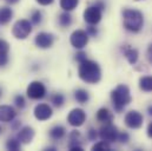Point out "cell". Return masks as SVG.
<instances>
[{
  "label": "cell",
  "mask_w": 152,
  "mask_h": 151,
  "mask_svg": "<svg viewBox=\"0 0 152 151\" xmlns=\"http://www.w3.org/2000/svg\"><path fill=\"white\" fill-rule=\"evenodd\" d=\"M78 76L84 83L97 84L102 79V70L97 62L85 59L84 62L79 63Z\"/></svg>",
  "instance_id": "1"
},
{
  "label": "cell",
  "mask_w": 152,
  "mask_h": 151,
  "mask_svg": "<svg viewBox=\"0 0 152 151\" xmlns=\"http://www.w3.org/2000/svg\"><path fill=\"white\" fill-rule=\"evenodd\" d=\"M121 15H123V25L125 30L132 33H138L143 29L144 15L140 11L134 8H124Z\"/></svg>",
  "instance_id": "2"
},
{
  "label": "cell",
  "mask_w": 152,
  "mask_h": 151,
  "mask_svg": "<svg viewBox=\"0 0 152 151\" xmlns=\"http://www.w3.org/2000/svg\"><path fill=\"white\" fill-rule=\"evenodd\" d=\"M111 102L115 112H121L131 102L132 96L130 89L125 84H119L111 91Z\"/></svg>",
  "instance_id": "3"
},
{
  "label": "cell",
  "mask_w": 152,
  "mask_h": 151,
  "mask_svg": "<svg viewBox=\"0 0 152 151\" xmlns=\"http://www.w3.org/2000/svg\"><path fill=\"white\" fill-rule=\"evenodd\" d=\"M32 33V23L26 19H19L12 27V34L15 39L24 40Z\"/></svg>",
  "instance_id": "4"
},
{
  "label": "cell",
  "mask_w": 152,
  "mask_h": 151,
  "mask_svg": "<svg viewBox=\"0 0 152 151\" xmlns=\"http://www.w3.org/2000/svg\"><path fill=\"white\" fill-rule=\"evenodd\" d=\"M26 93H27V97L30 99H33V100H40L42 99L47 91H46V86L39 81V80H34V81H31L26 89Z\"/></svg>",
  "instance_id": "5"
},
{
  "label": "cell",
  "mask_w": 152,
  "mask_h": 151,
  "mask_svg": "<svg viewBox=\"0 0 152 151\" xmlns=\"http://www.w3.org/2000/svg\"><path fill=\"white\" fill-rule=\"evenodd\" d=\"M83 18H84L85 23H87L88 25H97L100 23L102 18H103V10L93 4L84 11Z\"/></svg>",
  "instance_id": "6"
},
{
  "label": "cell",
  "mask_w": 152,
  "mask_h": 151,
  "mask_svg": "<svg viewBox=\"0 0 152 151\" xmlns=\"http://www.w3.org/2000/svg\"><path fill=\"white\" fill-rule=\"evenodd\" d=\"M88 33L84 30H76L70 36V43L77 50H83L88 44Z\"/></svg>",
  "instance_id": "7"
},
{
  "label": "cell",
  "mask_w": 152,
  "mask_h": 151,
  "mask_svg": "<svg viewBox=\"0 0 152 151\" xmlns=\"http://www.w3.org/2000/svg\"><path fill=\"white\" fill-rule=\"evenodd\" d=\"M118 129L112 125V123H109V124H105L104 126L100 128L98 135H99V138L102 141H105L107 143H113L117 141L118 138Z\"/></svg>",
  "instance_id": "8"
},
{
  "label": "cell",
  "mask_w": 152,
  "mask_h": 151,
  "mask_svg": "<svg viewBox=\"0 0 152 151\" xmlns=\"http://www.w3.org/2000/svg\"><path fill=\"white\" fill-rule=\"evenodd\" d=\"M143 120H144V117L143 114L137 111V110H131L125 114V118H124V122H125V125L130 129H139L142 128L143 125Z\"/></svg>",
  "instance_id": "9"
},
{
  "label": "cell",
  "mask_w": 152,
  "mask_h": 151,
  "mask_svg": "<svg viewBox=\"0 0 152 151\" xmlns=\"http://www.w3.org/2000/svg\"><path fill=\"white\" fill-rule=\"evenodd\" d=\"M85 120H86V113L80 108H76L71 110L70 113L67 114V123L73 128H79L84 125Z\"/></svg>",
  "instance_id": "10"
},
{
  "label": "cell",
  "mask_w": 152,
  "mask_h": 151,
  "mask_svg": "<svg viewBox=\"0 0 152 151\" xmlns=\"http://www.w3.org/2000/svg\"><path fill=\"white\" fill-rule=\"evenodd\" d=\"M54 40L56 38L52 33H48V32H40L36 36L34 39V43L37 45V47L39 48H42V50H46V48H50L53 46L54 44Z\"/></svg>",
  "instance_id": "11"
},
{
  "label": "cell",
  "mask_w": 152,
  "mask_h": 151,
  "mask_svg": "<svg viewBox=\"0 0 152 151\" xmlns=\"http://www.w3.org/2000/svg\"><path fill=\"white\" fill-rule=\"evenodd\" d=\"M33 114H34L36 119H38L39 122H45V120H48L52 117L53 111H52V108L48 104L41 103V104H38L34 108Z\"/></svg>",
  "instance_id": "12"
},
{
  "label": "cell",
  "mask_w": 152,
  "mask_h": 151,
  "mask_svg": "<svg viewBox=\"0 0 152 151\" xmlns=\"http://www.w3.org/2000/svg\"><path fill=\"white\" fill-rule=\"evenodd\" d=\"M36 136V131L31 126H23L19 129V132L17 133V138L20 141L21 144H30Z\"/></svg>",
  "instance_id": "13"
},
{
  "label": "cell",
  "mask_w": 152,
  "mask_h": 151,
  "mask_svg": "<svg viewBox=\"0 0 152 151\" xmlns=\"http://www.w3.org/2000/svg\"><path fill=\"white\" fill-rule=\"evenodd\" d=\"M17 117V111L11 105H0V122L10 123Z\"/></svg>",
  "instance_id": "14"
},
{
  "label": "cell",
  "mask_w": 152,
  "mask_h": 151,
  "mask_svg": "<svg viewBox=\"0 0 152 151\" xmlns=\"http://www.w3.org/2000/svg\"><path fill=\"white\" fill-rule=\"evenodd\" d=\"M70 142H69V150L70 151H83V145H81V135L79 131L73 130L71 131L70 136Z\"/></svg>",
  "instance_id": "15"
},
{
  "label": "cell",
  "mask_w": 152,
  "mask_h": 151,
  "mask_svg": "<svg viewBox=\"0 0 152 151\" xmlns=\"http://www.w3.org/2000/svg\"><path fill=\"white\" fill-rule=\"evenodd\" d=\"M96 118L98 122L100 123H104V124H109V123H112L113 120V114L112 112L106 109V108H102L97 111V114H96Z\"/></svg>",
  "instance_id": "16"
},
{
  "label": "cell",
  "mask_w": 152,
  "mask_h": 151,
  "mask_svg": "<svg viewBox=\"0 0 152 151\" xmlns=\"http://www.w3.org/2000/svg\"><path fill=\"white\" fill-rule=\"evenodd\" d=\"M13 18V11L11 7L2 6L0 7V25H7Z\"/></svg>",
  "instance_id": "17"
},
{
  "label": "cell",
  "mask_w": 152,
  "mask_h": 151,
  "mask_svg": "<svg viewBox=\"0 0 152 151\" xmlns=\"http://www.w3.org/2000/svg\"><path fill=\"white\" fill-rule=\"evenodd\" d=\"M48 135H50V137H51L53 141H60V139H63V138L65 137L66 130H65V128H64L63 125H56V126H53V128L50 130Z\"/></svg>",
  "instance_id": "18"
},
{
  "label": "cell",
  "mask_w": 152,
  "mask_h": 151,
  "mask_svg": "<svg viewBox=\"0 0 152 151\" xmlns=\"http://www.w3.org/2000/svg\"><path fill=\"white\" fill-rule=\"evenodd\" d=\"M124 57L126 58V60L129 62V64L131 65H134L137 62H138V57H139V53L136 48L133 47H126L124 50Z\"/></svg>",
  "instance_id": "19"
},
{
  "label": "cell",
  "mask_w": 152,
  "mask_h": 151,
  "mask_svg": "<svg viewBox=\"0 0 152 151\" xmlns=\"http://www.w3.org/2000/svg\"><path fill=\"white\" fill-rule=\"evenodd\" d=\"M75 99L79 104H86L90 100V95L84 89H78L75 91Z\"/></svg>",
  "instance_id": "20"
},
{
  "label": "cell",
  "mask_w": 152,
  "mask_h": 151,
  "mask_svg": "<svg viewBox=\"0 0 152 151\" xmlns=\"http://www.w3.org/2000/svg\"><path fill=\"white\" fill-rule=\"evenodd\" d=\"M139 89L144 92H152V77H142L139 79Z\"/></svg>",
  "instance_id": "21"
},
{
  "label": "cell",
  "mask_w": 152,
  "mask_h": 151,
  "mask_svg": "<svg viewBox=\"0 0 152 151\" xmlns=\"http://www.w3.org/2000/svg\"><path fill=\"white\" fill-rule=\"evenodd\" d=\"M58 23H59V25H60L61 27L66 29V27L71 26V24H72V15H71L69 12L64 11L61 14H59Z\"/></svg>",
  "instance_id": "22"
},
{
  "label": "cell",
  "mask_w": 152,
  "mask_h": 151,
  "mask_svg": "<svg viewBox=\"0 0 152 151\" xmlns=\"http://www.w3.org/2000/svg\"><path fill=\"white\" fill-rule=\"evenodd\" d=\"M59 4H60V7L64 11L71 12L75 8H77V6L79 5V0H60Z\"/></svg>",
  "instance_id": "23"
},
{
  "label": "cell",
  "mask_w": 152,
  "mask_h": 151,
  "mask_svg": "<svg viewBox=\"0 0 152 151\" xmlns=\"http://www.w3.org/2000/svg\"><path fill=\"white\" fill-rule=\"evenodd\" d=\"M6 149L10 151H19L21 149V143L17 137L15 138H8L6 142Z\"/></svg>",
  "instance_id": "24"
},
{
  "label": "cell",
  "mask_w": 152,
  "mask_h": 151,
  "mask_svg": "<svg viewBox=\"0 0 152 151\" xmlns=\"http://www.w3.org/2000/svg\"><path fill=\"white\" fill-rule=\"evenodd\" d=\"M51 103L56 106V108H61L65 103V97L61 93H54L51 97Z\"/></svg>",
  "instance_id": "25"
},
{
  "label": "cell",
  "mask_w": 152,
  "mask_h": 151,
  "mask_svg": "<svg viewBox=\"0 0 152 151\" xmlns=\"http://www.w3.org/2000/svg\"><path fill=\"white\" fill-rule=\"evenodd\" d=\"M30 20H31L32 25H39V24H41V21H42V13L39 10H33L31 12Z\"/></svg>",
  "instance_id": "26"
},
{
  "label": "cell",
  "mask_w": 152,
  "mask_h": 151,
  "mask_svg": "<svg viewBox=\"0 0 152 151\" xmlns=\"http://www.w3.org/2000/svg\"><path fill=\"white\" fill-rule=\"evenodd\" d=\"M92 150L93 151H110L111 150V145L110 143L105 142V141H100V142H97L93 147H92Z\"/></svg>",
  "instance_id": "27"
},
{
  "label": "cell",
  "mask_w": 152,
  "mask_h": 151,
  "mask_svg": "<svg viewBox=\"0 0 152 151\" xmlns=\"http://www.w3.org/2000/svg\"><path fill=\"white\" fill-rule=\"evenodd\" d=\"M14 104H15V106H17L18 109H20V110L25 109V106H26V102H25L24 96H21V95H17V96L14 97Z\"/></svg>",
  "instance_id": "28"
},
{
  "label": "cell",
  "mask_w": 152,
  "mask_h": 151,
  "mask_svg": "<svg viewBox=\"0 0 152 151\" xmlns=\"http://www.w3.org/2000/svg\"><path fill=\"white\" fill-rule=\"evenodd\" d=\"M10 52V44L4 40V39H0V54H8Z\"/></svg>",
  "instance_id": "29"
},
{
  "label": "cell",
  "mask_w": 152,
  "mask_h": 151,
  "mask_svg": "<svg viewBox=\"0 0 152 151\" xmlns=\"http://www.w3.org/2000/svg\"><path fill=\"white\" fill-rule=\"evenodd\" d=\"M86 137H87V139H88V141L94 142V141H96V139L99 137V135H98V132L96 131V129L90 128V129L87 130V135H86Z\"/></svg>",
  "instance_id": "30"
},
{
  "label": "cell",
  "mask_w": 152,
  "mask_h": 151,
  "mask_svg": "<svg viewBox=\"0 0 152 151\" xmlns=\"http://www.w3.org/2000/svg\"><path fill=\"white\" fill-rule=\"evenodd\" d=\"M117 141H119L121 144H126V143H129V141H130V136H129L127 132H119Z\"/></svg>",
  "instance_id": "31"
},
{
  "label": "cell",
  "mask_w": 152,
  "mask_h": 151,
  "mask_svg": "<svg viewBox=\"0 0 152 151\" xmlns=\"http://www.w3.org/2000/svg\"><path fill=\"white\" fill-rule=\"evenodd\" d=\"M86 32L88 33L90 37H97L98 36V29L96 27V25H88V27L86 29Z\"/></svg>",
  "instance_id": "32"
},
{
  "label": "cell",
  "mask_w": 152,
  "mask_h": 151,
  "mask_svg": "<svg viewBox=\"0 0 152 151\" xmlns=\"http://www.w3.org/2000/svg\"><path fill=\"white\" fill-rule=\"evenodd\" d=\"M75 59H76L78 63H81V62H84L85 59H87V57H86V53H85V52H83V51L78 52V53L76 54V57H75Z\"/></svg>",
  "instance_id": "33"
},
{
  "label": "cell",
  "mask_w": 152,
  "mask_h": 151,
  "mask_svg": "<svg viewBox=\"0 0 152 151\" xmlns=\"http://www.w3.org/2000/svg\"><path fill=\"white\" fill-rule=\"evenodd\" d=\"M8 64V54H0V67H4Z\"/></svg>",
  "instance_id": "34"
},
{
  "label": "cell",
  "mask_w": 152,
  "mask_h": 151,
  "mask_svg": "<svg viewBox=\"0 0 152 151\" xmlns=\"http://www.w3.org/2000/svg\"><path fill=\"white\" fill-rule=\"evenodd\" d=\"M11 123H12L11 129H12L13 131H19V129H20V126H21V122H20V120H12Z\"/></svg>",
  "instance_id": "35"
},
{
  "label": "cell",
  "mask_w": 152,
  "mask_h": 151,
  "mask_svg": "<svg viewBox=\"0 0 152 151\" xmlns=\"http://www.w3.org/2000/svg\"><path fill=\"white\" fill-rule=\"evenodd\" d=\"M146 54H148V60H149V63L152 64V43L149 45V47H148V52H146Z\"/></svg>",
  "instance_id": "36"
},
{
  "label": "cell",
  "mask_w": 152,
  "mask_h": 151,
  "mask_svg": "<svg viewBox=\"0 0 152 151\" xmlns=\"http://www.w3.org/2000/svg\"><path fill=\"white\" fill-rule=\"evenodd\" d=\"M37 2H38L39 5H41V6H48V5H51L54 0H36Z\"/></svg>",
  "instance_id": "37"
},
{
  "label": "cell",
  "mask_w": 152,
  "mask_h": 151,
  "mask_svg": "<svg viewBox=\"0 0 152 151\" xmlns=\"http://www.w3.org/2000/svg\"><path fill=\"white\" fill-rule=\"evenodd\" d=\"M146 132H148V136L152 138V122L148 125V130H146Z\"/></svg>",
  "instance_id": "38"
},
{
  "label": "cell",
  "mask_w": 152,
  "mask_h": 151,
  "mask_svg": "<svg viewBox=\"0 0 152 151\" xmlns=\"http://www.w3.org/2000/svg\"><path fill=\"white\" fill-rule=\"evenodd\" d=\"M7 4H10V5H14V4H18L20 0H5Z\"/></svg>",
  "instance_id": "39"
},
{
  "label": "cell",
  "mask_w": 152,
  "mask_h": 151,
  "mask_svg": "<svg viewBox=\"0 0 152 151\" xmlns=\"http://www.w3.org/2000/svg\"><path fill=\"white\" fill-rule=\"evenodd\" d=\"M148 112H149L150 116H152V105H150V106L148 108Z\"/></svg>",
  "instance_id": "40"
},
{
  "label": "cell",
  "mask_w": 152,
  "mask_h": 151,
  "mask_svg": "<svg viewBox=\"0 0 152 151\" xmlns=\"http://www.w3.org/2000/svg\"><path fill=\"white\" fill-rule=\"evenodd\" d=\"M46 150H50V151H54V150H57L56 148H53V147H50V148H47Z\"/></svg>",
  "instance_id": "41"
},
{
  "label": "cell",
  "mask_w": 152,
  "mask_h": 151,
  "mask_svg": "<svg viewBox=\"0 0 152 151\" xmlns=\"http://www.w3.org/2000/svg\"><path fill=\"white\" fill-rule=\"evenodd\" d=\"M2 133V128H1V125H0V135Z\"/></svg>",
  "instance_id": "42"
},
{
  "label": "cell",
  "mask_w": 152,
  "mask_h": 151,
  "mask_svg": "<svg viewBox=\"0 0 152 151\" xmlns=\"http://www.w3.org/2000/svg\"><path fill=\"white\" fill-rule=\"evenodd\" d=\"M1 95H2V91H1V89H0V97H1Z\"/></svg>",
  "instance_id": "43"
},
{
  "label": "cell",
  "mask_w": 152,
  "mask_h": 151,
  "mask_svg": "<svg viewBox=\"0 0 152 151\" xmlns=\"http://www.w3.org/2000/svg\"><path fill=\"white\" fill-rule=\"evenodd\" d=\"M136 1H139V0H136Z\"/></svg>",
  "instance_id": "44"
}]
</instances>
